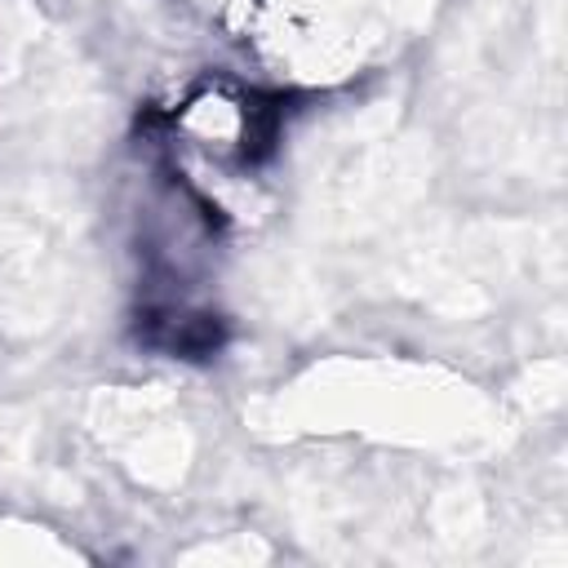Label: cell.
I'll return each instance as SVG.
<instances>
[{
  "mask_svg": "<svg viewBox=\"0 0 568 568\" xmlns=\"http://www.w3.org/2000/svg\"><path fill=\"white\" fill-rule=\"evenodd\" d=\"M178 129L217 160H253L262 146V106L226 84H204L182 102Z\"/></svg>",
  "mask_w": 568,
  "mask_h": 568,
  "instance_id": "obj_1",
  "label": "cell"
}]
</instances>
